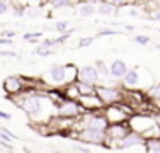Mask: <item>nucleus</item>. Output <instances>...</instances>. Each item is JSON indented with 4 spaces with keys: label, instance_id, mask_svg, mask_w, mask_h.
Wrapping results in <instances>:
<instances>
[{
    "label": "nucleus",
    "instance_id": "obj_1",
    "mask_svg": "<svg viewBox=\"0 0 160 153\" xmlns=\"http://www.w3.org/2000/svg\"><path fill=\"white\" fill-rule=\"evenodd\" d=\"M10 101L36 124H46L55 116V104L43 90L26 89L22 94L10 97Z\"/></svg>",
    "mask_w": 160,
    "mask_h": 153
},
{
    "label": "nucleus",
    "instance_id": "obj_2",
    "mask_svg": "<svg viewBox=\"0 0 160 153\" xmlns=\"http://www.w3.org/2000/svg\"><path fill=\"white\" fill-rule=\"evenodd\" d=\"M153 83H155V80L152 76V73L140 67L129 68L128 73L121 80V87L124 90H145L150 85H153Z\"/></svg>",
    "mask_w": 160,
    "mask_h": 153
},
{
    "label": "nucleus",
    "instance_id": "obj_3",
    "mask_svg": "<svg viewBox=\"0 0 160 153\" xmlns=\"http://www.w3.org/2000/svg\"><path fill=\"white\" fill-rule=\"evenodd\" d=\"M135 111L129 107L126 102H119V104L106 106L104 107V117L108 124H121V122H128L129 116H133Z\"/></svg>",
    "mask_w": 160,
    "mask_h": 153
},
{
    "label": "nucleus",
    "instance_id": "obj_4",
    "mask_svg": "<svg viewBox=\"0 0 160 153\" xmlns=\"http://www.w3.org/2000/svg\"><path fill=\"white\" fill-rule=\"evenodd\" d=\"M157 124V119H155V112L152 111H143V112H135L133 116H129L128 119V126L131 131L140 133V135H145L150 128Z\"/></svg>",
    "mask_w": 160,
    "mask_h": 153
},
{
    "label": "nucleus",
    "instance_id": "obj_5",
    "mask_svg": "<svg viewBox=\"0 0 160 153\" xmlns=\"http://www.w3.org/2000/svg\"><path fill=\"white\" fill-rule=\"evenodd\" d=\"M73 136L78 140V143H83L87 146H104L106 148V145H108L106 131H99V129H90V128L75 129Z\"/></svg>",
    "mask_w": 160,
    "mask_h": 153
},
{
    "label": "nucleus",
    "instance_id": "obj_6",
    "mask_svg": "<svg viewBox=\"0 0 160 153\" xmlns=\"http://www.w3.org/2000/svg\"><path fill=\"white\" fill-rule=\"evenodd\" d=\"M96 94L99 95L104 106H112V104H119L124 99V89L121 85H108V83H99Z\"/></svg>",
    "mask_w": 160,
    "mask_h": 153
},
{
    "label": "nucleus",
    "instance_id": "obj_7",
    "mask_svg": "<svg viewBox=\"0 0 160 153\" xmlns=\"http://www.w3.org/2000/svg\"><path fill=\"white\" fill-rule=\"evenodd\" d=\"M85 111L82 109L78 101H73V99H65L63 102H60L58 106L55 107V116L58 117H65V119H78Z\"/></svg>",
    "mask_w": 160,
    "mask_h": 153
},
{
    "label": "nucleus",
    "instance_id": "obj_8",
    "mask_svg": "<svg viewBox=\"0 0 160 153\" xmlns=\"http://www.w3.org/2000/svg\"><path fill=\"white\" fill-rule=\"evenodd\" d=\"M43 82L48 87H60L67 85V68L65 65H53L48 68L46 75L43 76Z\"/></svg>",
    "mask_w": 160,
    "mask_h": 153
},
{
    "label": "nucleus",
    "instance_id": "obj_9",
    "mask_svg": "<svg viewBox=\"0 0 160 153\" xmlns=\"http://www.w3.org/2000/svg\"><path fill=\"white\" fill-rule=\"evenodd\" d=\"M129 131H131V129H129L128 122H121V124H108V128H106V140H108L106 148H114L118 141L123 140Z\"/></svg>",
    "mask_w": 160,
    "mask_h": 153
},
{
    "label": "nucleus",
    "instance_id": "obj_10",
    "mask_svg": "<svg viewBox=\"0 0 160 153\" xmlns=\"http://www.w3.org/2000/svg\"><path fill=\"white\" fill-rule=\"evenodd\" d=\"M2 87H3V92L7 94V97H16V95L22 94L26 90V76L10 75L3 80Z\"/></svg>",
    "mask_w": 160,
    "mask_h": 153
},
{
    "label": "nucleus",
    "instance_id": "obj_11",
    "mask_svg": "<svg viewBox=\"0 0 160 153\" xmlns=\"http://www.w3.org/2000/svg\"><path fill=\"white\" fill-rule=\"evenodd\" d=\"M77 80L92 83V85H99V83L102 82V76H101V73L97 72V68L94 67V65H83V67H78Z\"/></svg>",
    "mask_w": 160,
    "mask_h": 153
},
{
    "label": "nucleus",
    "instance_id": "obj_12",
    "mask_svg": "<svg viewBox=\"0 0 160 153\" xmlns=\"http://www.w3.org/2000/svg\"><path fill=\"white\" fill-rule=\"evenodd\" d=\"M80 106L83 111H89V112H96V111H104V102L99 99L97 94H90V95H80L78 99Z\"/></svg>",
    "mask_w": 160,
    "mask_h": 153
},
{
    "label": "nucleus",
    "instance_id": "obj_13",
    "mask_svg": "<svg viewBox=\"0 0 160 153\" xmlns=\"http://www.w3.org/2000/svg\"><path fill=\"white\" fill-rule=\"evenodd\" d=\"M145 145V138L140 135V133H135V131H129L126 136L123 138L121 141H118L116 146L118 150H128V148H135V146H143Z\"/></svg>",
    "mask_w": 160,
    "mask_h": 153
},
{
    "label": "nucleus",
    "instance_id": "obj_14",
    "mask_svg": "<svg viewBox=\"0 0 160 153\" xmlns=\"http://www.w3.org/2000/svg\"><path fill=\"white\" fill-rule=\"evenodd\" d=\"M128 70H129L128 63H126L124 60H119V58L112 60V61H111V65H109L111 78L114 80V82H121V80H123V76L128 73Z\"/></svg>",
    "mask_w": 160,
    "mask_h": 153
},
{
    "label": "nucleus",
    "instance_id": "obj_15",
    "mask_svg": "<svg viewBox=\"0 0 160 153\" xmlns=\"http://www.w3.org/2000/svg\"><path fill=\"white\" fill-rule=\"evenodd\" d=\"M96 10H97V14L101 15V17H114V15H118V12H119L118 7H114L112 3L106 2V0H102L101 3H97Z\"/></svg>",
    "mask_w": 160,
    "mask_h": 153
},
{
    "label": "nucleus",
    "instance_id": "obj_16",
    "mask_svg": "<svg viewBox=\"0 0 160 153\" xmlns=\"http://www.w3.org/2000/svg\"><path fill=\"white\" fill-rule=\"evenodd\" d=\"M77 14H78V17H82V19H89V17H94V14H97V10H96V5H94V3L82 2L77 7Z\"/></svg>",
    "mask_w": 160,
    "mask_h": 153
},
{
    "label": "nucleus",
    "instance_id": "obj_17",
    "mask_svg": "<svg viewBox=\"0 0 160 153\" xmlns=\"http://www.w3.org/2000/svg\"><path fill=\"white\" fill-rule=\"evenodd\" d=\"M145 95H147V99L150 102H157L160 101V83H153V85H150L148 89H145Z\"/></svg>",
    "mask_w": 160,
    "mask_h": 153
},
{
    "label": "nucleus",
    "instance_id": "obj_18",
    "mask_svg": "<svg viewBox=\"0 0 160 153\" xmlns=\"http://www.w3.org/2000/svg\"><path fill=\"white\" fill-rule=\"evenodd\" d=\"M94 67L97 68V72L101 73V76H102V80L104 78H108V80H111V82H114V80L111 78V72H109V65L106 63V61H102V60H97L96 63H94ZM118 83V82H116Z\"/></svg>",
    "mask_w": 160,
    "mask_h": 153
},
{
    "label": "nucleus",
    "instance_id": "obj_19",
    "mask_svg": "<svg viewBox=\"0 0 160 153\" xmlns=\"http://www.w3.org/2000/svg\"><path fill=\"white\" fill-rule=\"evenodd\" d=\"M75 85H77L80 95L96 94V89H97V85H92V83H87V82H80V80H77V82H75Z\"/></svg>",
    "mask_w": 160,
    "mask_h": 153
},
{
    "label": "nucleus",
    "instance_id": "obj_20",
    "mask_svg": "<svg viewBox=\"0 0 160 153\" xmlns=\"http://www.w3.org/2000/svg\"><path fill=\"white\" fill-rule=\"evenodd\" d=\"M62 90H63V94H65V97H67V99H73V101H78V99H80L78 89H77V85H75V83L63 85Z\"/></svg>",
    "mask_w": 160,
    "mask_h": 153
},
{
    "label": "nucleus",
    "instance_id": "obj_21",
    "mask_svg": "<svg viewBox=\"0 0 160 153\" xmlns=\"http://www.w3.org/2000/svg\"><path fill=\"white\" fill-rule=\"evenodd\" d=\"M143 146L147 153H160V140H145Z\"/></svg>",
    "mask_w": 160,
    "mask_h": 153
},
{
    "label": "nucleus",
    "instance_id": "obj_22",
    "mask_svg": "<svg viewBox=\"0 0 160 153\" xmlns=\"http://www.w3.org/2000/svg\"><path fill=\"white\" fill-rule=\"evenodd\" d=\"M68 26H70V22H68L67 19H62V21H56L53 27H55V31L58 34H65L68 31Z\"/></svg>",
    "mask_w": 160,
    "mask_h": 153
},
{
    "label": "nucleus",
    "instance_id": "obj_23",
    "mask_svg": "<svg viewBox=\"0 0 160 153\" xmlns=\"http://www.w3.org/2000/svg\"><path fill=\"white\" fill-rule=\"evenodd\" d=\"M118 34H121V31H116L112 27H104L97 32V37H109V36H118Z\"/></svg>",
    "mask_w": 160,
    "mask_h": 153
},
{
    "label": "nucleus",
    "instance_id": "obj_24",
    "mask_svg": "<svg viewBox=\"0 0 160 153\" xmlns=\"http://www.w3.org/2000/svg\"><path fill=\"white\" fill-rule=\"evenodd\" d=\"M94 39H96V37H92V36L80 37V39L77 41V48H78V49H82V48H89L90 44H94Z\"/></svg>",
    "mask_w": 160,
    "mask_h": 153
},
{
    "label": "nucleus",
    "instance_id": "obj_25",
    "mask_svg": "<svg viewBox=\"0 0 160 153\" xmlns=\"http://www.w3.org/2000/svg\"><path fill=\"white\" fill-rule=\"evenodd\" d=\"M49 5L53 10H62L68 7V0H49Z\"/></svg>",
    "mask_w": 160,
    "mask_h": 153
},
{
    "label": "nucleus",
    "instance_id": "obj_26",
    "mask_svg": "<svg viewBox=\"0 0 160 153\" xmlns=\"http://www.w3.org/2000/svg\"><path fill=\"white\" fill-rule=\"evenodd\" d=\"M22 37H24V41H36V39H41V37H43V32H41V31H36V32H26Z\"/></svg>",
    "mask_w": 160,
    "mask_h": 153
},
{
    "label": "nucleus",
    "instance_id": "obj_27",
    "mask_svg": "<svg viewBox=\"0 0 160 153\" xmlns=\"http://www.w3.org/2000/svg\"><path fill=\"white\" fill-rule=\"evenodd\" d=\"M106 2L112 3V5L118 7L119 10H121V7H124V5H135V3H131L133 0H106Z\"/></svg>",
    "mask_w": 160,
    "mask_h": 153
},
{
    "label": "nucleus",
    "instance_id": "obj_28",
    "mask_svg": "<svg viewBox=\"0 0 160 153\" xmlns=\"http://www.w3.org/2000/svg\"><path fill=\"white\" fill-rule=\"evenodd\" d=\"M34 0H12V5L16 7H22V9H29L32 5Z\"/></svg>",
    "mask_w": 160,
    "mask_h": 153
},
{
    "label": "nucleus",
    "instance_id": "obj_29",
    "mask_svg": "<svg viewBox=\"0 0 160 153\" xmlns=\"http://www.w3.org/2000/svg\"><path fill=\"white\" fill-rule=\"evenodd\" d=\"M135 43L140 44V46H147L148 43H150V37L145 36V34H136V36H135Z\"/></svg>",
    "mask_w": 160,
    "mask_h": 153
},
{
    "label": "nucleus",
    "instance_id": "obj_30",
    "mask_svg": "<svg viewBox=\"0 0 160 153\" xmlns=\"http://www.w3.org/2000/svg\"><path fill=\"white\" fill-rule=\"evenodd\" d=\"M72 148H73V151H77V153H90V146L82 145V143H75Z\"/></svg>",
    "mask_w": 160,
    "mask_h": 153
},
{
    "label": "nucleus",
    "instance_id": "obj_31",
    "mask_svg": "<svg viewBox=\"0 0 160 153\" xmlns=\"http://www.w3.org/2000/svg\"><path fill=\"white\" fill-rule=\"evenodd\" d=\"M147 19H150V21H153V22H160V5H157L153 10L150 12V15H148Z\"/></svg>",
    "mask_w": 160,
    "mask_h": 153
},
{
    "label": "nucleus",
    "instance_id": "obj_32",
    "mask_svg": "<svg viewBox=\"0 0 160 153\" xmlns=\"http://www.w3.org/2000/svg\"><path fill=\"white\" fill-rule=\"evenodd\" d=\"M32 53L38 56H49V55H53V49H44V48H41V46H36V49H34Z\"/></svg>",
    "mask_w": 160,
    "mask_h": 153
},
{
    "label": "nucleus",
    "instance_id": "obj_33",
    "mask_svg": "<svg viewBox=\"0 0 160 153\" xmlns=\"http://www.w3.org/2000/svg\"><path fill=\"white\" fill-rule=\"evenodd\" d=\"M38 46H41V48H44V49H53L56 44H55V39H53V37H49V39H43Z\"/></svg>",
    "mask_w": 160,
    "mask_h": 153
},
{
    "label": "nucleus",
    "instance_id": "obj_34",
    "mask_svg": "<svg viewBox=\"0 0 160 153\" xmlns=\"http://www.w3.org/2000/svg\"><path fill=\"white\" fill-rule=\"evenodd\" d=\"M12 15H16V17H26V9L12 5Z\"/></svg>",
    "mask_w": 160,
    "mask_h": 153
},
{
    "label": "nucleus",
    "instance_id": "obj_35",
    "mask_svg": "<svg viewBox=\"0 0 160 153\" xmlns=\"http://www.w3.org/2000/svg\"><path fill=\"white\" fill-rule=\"evenodd\" d=\"M0 56H7V58H19V55L16 51H10V49H0Z\"/></svg>",
    "mask_w": 160,
    "mask_h": 153
},
{
    "label": "nucleus",
    "instance_id": "obj_36",
    "mask_svg": "<svg viewBox=\"0 0 160 153\" xmlns=\"http://www.w3.org/2000/svg\"><path fill=\"white\" fill-rule=\"evenodd\" d=\"M0 131H3V133H5V135H7V136H9V138H10V140H12V141H19V140H21V138H19V136L16 135V133H12V131H10V129H7V128H3V126H2V128H0Z\"/></svg>",
    "mask_w": 160,
    "mask_h": 153
},
{
    "label": "nucleus",
    "instance_id": "obj_37",
    "mask_svg": "<svg viewBox=\"0 0 160 153\" xmlns=\"http://www.w3.org/2000/svg\"><path fill=\"white\" fill-rule=\"evenodd\" d=\"M128 14H129V17H143L142 10H140L138 7H131V9L128 10Z\"/></svg>",
    "mask_w": 160,
    "mask_h": 153
},
{
    "label": "nucleus",
    "instance_id": "obj_38",
    "mask_svg": "<svg viewBox=\"0 0 160 153\" xmlns=\"http://www.w3.org/2000/svg\"><path fill=\"white\" fill-rule=\"evenodd\" d=\"M9 10H10V3L9 2H2V0H0V15L7 14Z\"/></svg>",
    "mask_w": 160,
    "mask_h": 153
},
{
    "label": "nucleus",
    "instance_id": "obj_39",
    "mask_svg": "<svg viewBox=\"0 0 160 153\" xmlns=\"http://www.w3.org/2000/svg\"><path fill=\"white\" fill-rule=\"evenodd\" d=\"M0 119L2 121H10L12 119V114H9V112H5V111L0 109Z\"/></svg>",
    "mask_w": 160,
    "mask_h": 153
},
{
    "label": "nucleus",
    "instance_id": "obj_40",
    "mask_svg": "<svg viewBox=\"0 0 160 153\" xmlns=\"http://www.w3.org/2000/svg\"><path fill=\"white\" fill-rule=\"evenodd\" d=\"M0 44H3V46H10V44H14V41H12V39H9V37H2V36H0Z\"/></svg>",
    "mask_w": 160,
    "mask_h": 153
},
{
    "label": "nucleus",
    "instance_id": "obj_41",
    "mask_svg": "<svg viewBox=\"0 0 160 153\" xmlns=\"http://www.w3.org/2000/svg\"><path fill=\"white\" fill-rule=\"evenodd\" d=\"M2 37H9V39H14L16 37V31H5L2 34Z\"/></svg>",
    "mask_w": 160,
    "mask_h": 153
},
{
    "label": "nucleus",
    "instance_id": "obj_42",
    "mask_svg": "<svg viewBox=\"0 0 160 153\" xmlns=\"http://www.w3.org/2000/svg\"><path fill=\"white\" fill-rule=\"evenodd\" d=\"M83 0H68V7H78Z\"/></svg>",
    "mask_w": 160,
    "mask_h": 153
},
{
    "label": "nucleus",
    "instance_id": "obj_43",
    "mask_svg": "<svg viewBox=\"0 0 160 153\" xmlns=\"http://www.w3.org/2000/svg\"><path fill=\"white\" fill-rule=\"evenodd\" d=\"M119 26H121L123 29H126V31H135V27H133L131 24H119Z\"/></svg>",
    "mask_w": 160,
    "mask_h": 153
},
{
    "label": "nucleus",
    "instance_id": "obj_44",
    "mask_svg": "<svg viewBox=\"0 0 160 153\" xmlns=\"http://www.w3.org/2000/svg\"><path fill=\"white\" fill-rule=\"evenodd\" d=\"M83 2H89V3H94V5H97V3H101L102 0H83Z\"/></svg>",
    "mask_w": 160,
    "mask_h": 153
},
{
    "label": "nucleus",
    "instance_id": "obj_45",
    "mask_svg": "<svg viewBox=\"0 0 160 153\" xmlns=\"http://www.w3.org/2000/svg\"><path fill=\"white\" fill-rule=\"evenodd\" d=\"M155 119H157V122H158V126H160V112H157V114H155Z\"/></svg>",
    "mask_w": 160,
    "mask_h": 153
},
{
    "label": "nucleus",
    "instance_id": "obj_46",
    "mask_svg": "<svg viewBox=\"0 0 160 153\" xmlns=\"http://www.w3.org/2000/svg\"><path fill=\"white\" fill-rule=\"evenodd\" d=\"M24 153H34V151H31L29 148H24Z\"/></svg>",
    "mask_w": 160,
    "mask_h": 153
},
{
    "label": "nucleus",
    "instance_id": "obj_47",
    "mask_svg": "<svg viewBox=\"0 0 160 153\" xmlns=\"http://www.w3.org/2000/svg\"><path fill=\"white\" fill-rule=\"evenodd\" d=\"M153 2H155V3H158V5H160V0H153Z\"/></svg>",
    "mask_w": 160,
    "mask_h": 153
},
{
    "label": "nucleus",
    "instance_id": "obj_48",
    "mask_svg": "<svg viewBox=\"0 0 160 153\" xmlns=\"http://www.w3.org/2000/svg\"><path fill=\"white\" fill-rule=\"evenodd\" d=\"M2 2H9V3H10V2H12V0H2Z\"/></svg>",
    "mask_w": 160,
    "mask_h": 153
},
{
    "label": "nucleus",
    "instance_id": "obj_49",
    "mask_svg": "<svg viewBox=\"0 0 160 153\" xmlns=\"http://www.w3.org/2000/svg\"><path fill=\"white\" fill-rule=\"evenodd\" d=\"M158 32H160V29H158Z\"/></svg>",
    "mask_w": 160,
    "mask_h": 153
}]
</instances>
